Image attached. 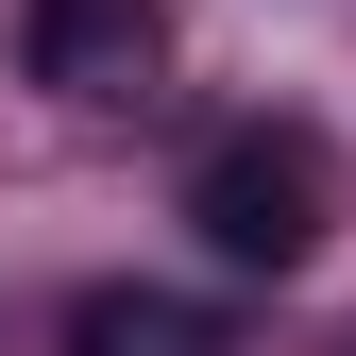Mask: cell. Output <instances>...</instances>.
Masks as SVG:
<instances>
[{"mask_svg": "<svg viewBox=\"0 0 356 356\" xmlns=\"http://www.w3.org/2000/svg\"><path fill=\"white\" fill-rule=\"evenodd\" d=\"M187 220L220 272H305L323 254V136L305 119H220L187 153Z\"/></svg>", "mask_w": 356, "mask_h": 356, "instance_id": "cell-1", "label": "cell"}, {"mask_svg": "<svg viewBox=\"0 0 356 356\" xmlns=\"http://www.w3.org/2000/svg\"><path fill=\"white\" fill-rule=\"evenodd\" d=\"M68 356H238V323L187 289H85L68 305Z\"/></svg>", "mask_w": 356, "mask_h": 356, "instance_id": "cell-3", "label": "cell"}, {"mask_svg": "<svg viewBox=\"0 0 356 356\" xmlns=\"http://www.w3.org/2000/svg\"><path fill=\"white\" fill-rule=\"evenodd\" d=\"M339 356H356V339H339Z\"/></svg>", "mask_w": 356, "mask_h": 356, "instance_id": "cell-4", "label": "cell"}, {"mask_svg": "<svg viewBox=\"0 0 356 356\" xmlns=\"http://www.w3.org/2000/svg\"><path fill=\"white\" fill-rule=\"evenodd\" d=\"M17 68L68 119H136V102H170V0H34Z\"/></svg>", "mask_w": 356, "mask_h": 356, "instance_id": "cell-2", "label": "cell"}]
</instances>
